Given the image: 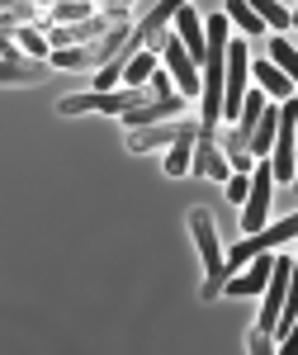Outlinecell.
<instances>
[{"instance_id": "1", "label": "cell", "mask_w": 298, "mask_h": 355, "mask_svg": "<svg viewBox=\"0 0 298 355\" xmlns=\"http://www.w3.org/2000/svg\"><path fill=\"white\" fill-rule=\"evenodd\" d=\"M190 232H194V242H199L204 270H209V279H204L199 294H204V299H218V294H222V279H227V256H222V237H218V227H213V214H209V209H194Z\"/></svg>"}, {"instance_id": "2", "label": "cell", "mask_w": 298, "mask_h": 355, "mask_svg": "<svg viewBox=\"0 0 298 355\" xmlns=\"http://www.w3.org/2000/svg\"><path fill=\"white\" fill-rule=\"evenodd\" d=\"M298 237V214L284 223H274V227H256V232H246L242 242L227 246V275L237 270V266H246L251 256H261V251H279L284 242H294Z\"/></svg>"}, {"instance_id": "3", "label": "cell", "mask_w": 298, "mask_h": 355, "mask_svg": "<svg viewBox=\"0 0 298 355\" xmlns=\"http://www.w3.org/2000/svg\"><path fill=\"white\" fill-rule=\"evenodd\" d=\"M161 67L170 71V81H175V95H185V100H199V90H204V81H199V62L190 57V48L180 43V33L170 28L161 43Z\"/></svg>"}, {"instance_id": "4", "label": "cell", "mask_w": 298, "mask_h": 355, "mask_svg": "<svg viewBox=\"0 0 298 355\" xmlns=\"http://www.w3.org/2000/svg\"><path fill=\"white\" fill-rule=\"evenodd\" d=\"M246 81H251V53H246L242 38H232V43H227V81H222V119H227V123L242 114Z\"/></svg>"}, {"instance_id": "5", "label": "cell", "mask_w": 298, "mask_h": 355, "mask_svg": "<svg viewBox=\"0 0 298 355\" xmlns=\"http://www.w3.org/2000/svg\"><path fill=\"white\" fill-rule=\"evenodd\" d=\"M270 199H274V171H270V162L261 157V162H256V171H251V190H246L242 232H256V227H265V214H270Z\"/></svg>"}, {"instance_id": "6", "label": "cell", "mask_w": 298, "mask_h": 355, "mask_svg": "<svg viewBox=\"0 0 298 355\" xmlns=\"http://www.w3.org/2000/svg\"><path fill=\"white\" fill-rule=\"evenodd\" d=\"M289 266H294V256H279L274 251V266H270V279H265V303H261V318H256V327L270 331L274 336V322H279V308H284V294H289Z\"/></svg>"}, {"instance_id": "7", "label": "cell", "mask_w": 298, "mask_h": 355, "mask_svg": "<svg viewBox=\"0 0 298 355\" xmlns=\"http://www.w3.org/2000/svg\"><path fill=\"white\" fill-rule=\"evenodd\" d=\"M190 171H194V175H209V180H222V185H227V175H232V166H227L222 147H218V128H209V123H199Z\"/></svg>"}, {"instance_id": "8", "label": "cell", "mask_w": 298, "mask_h": 355, "mask_svg": "<svg viewBox=\"0 0 298 355\" xmlns=\"http://www.w3.org/2000/svg\"><path fill=\"white\" fill-rule=\"evenodd\" d=\"M270 266H274V251L251 256L242 275H227V279H222V294H232V299H256V294L265 289V279H270Z\"/></svg>"}, {"instance_id": "9", "label": "cell", "mask_w": 298, "mask_h": 355, "mask_svg": "<svg viewBox=\"0 0 298 355\" xmlns=\"http://www.w3.org/2000/svg\"><path fill=\"white\" fill-rule=\"evenodd\" d=\"M185 5H190V0H157V5H152V15H147L142 28H137V43H147L152 53L161 57V43H166V33H170V19H175Z\"/></svg>"}, {"instance_id": "10", "label": "cell", "mask_w": 298, "mask_h": 355, "mask_svg": "<svg viewBox=\"0 0 298 355\" xmlns=\"http://www.w3.org/2000/svg\"><path fill=\"white\" fill-rule=\"evenodd\" d=\"M190 128V119H161V123H142V128H128V147L133 152H152V147H170L175 137Z\"/></svg>"}, {"instance_id": "11", "label": "cell", "mask_w": 298, "mask_h": 355, "mask_svg": "<svg viewBox=\"0 0 298 355\" xmlns=\"http://www.w3.org/2000/svg\"><path fill=\"white\" fill-rule=\"evenodd\" d=\"M48 62L43 57H0V85H43Z\"/></svg>"}, {"instance_id": "12", "label": "cell", "mask_w": 298, "mask_h": 355, "mask_svg": "<svg viewBox=\"0 0 298 355\" xmlns=\"http://www.w3.org/2000/svg\"><path fill=\"white\" fill-rule=\"evenodd\" d=\"M190 110V100L185 95H170V100H147V105H137V110H123L119 119L128 123V128H142V123H161L170 114H185Z\"/></svg>"}, {"instance_id": "13", "label": "cell", "mask_w": 298, "mask_h": 355, "mask_svg": "<svg viewBox=\"0 0 298 355\" xmlns=\"http://www.w3.org/2000/svg\"><path fill=\"white\" fill-rule=\"evenodd\" d=\"M251 81L261 85L270 100H289V95H294V81H289L274 62H265V57H251Z\"/></svg>"}, {"instance_id": "14", "label": "cell", "mask_w": 298, "mask_h": 355, "mask_svg": "<svg viewBox=\"0 0 298 355\" xmlns=\"http://www.w3.org/2000/svg\"><path fill=\"white\" fill-rule=\"evenodd\" d=\"M194 137H199V119H190V128L170 142L166 152V175H190V162H194Z\"/></svg>"}, {"instance_id": "15", "label": "cell", "mask_w": 298, "mask_h": 355, "mask_svg": "<svg viewBox=\"0 0 298 355\" xmlns=\"http://www.w3.org/2000/svg\"><path fill=\"white\" fill-rule=\"evenodd\" d=\"M222 15H227L232 24L242 28L246 38H261V33H265V24H261V15L251 10V0H227V5H222Z\"/></svg>"}, {"instance_id": "16", "label": "cell", "mask_w": 298, "mask_h": 355, "mask_svg": "<svg viewBox=\"0 0 298 355\" xmlns=\"http://www.w3.org/2000/svg\"><path fill=\"white\" fill-rule=\"evenodd\" d=\"M274 128H279V110H270V105H265L261 123H256V133H251V147H246L256 162H261V157H265V152L274 147Z\"/></svg>"}, {"instance_id": "17", "label": "cell", "mask_w": 298, "mask_h": 355, "mask_svg": "<svg viewBox=\"0 0 298 355\" xmlns=\"http://www.w3.org/2000/svg\"><path fill=\"white\" fill-rule=\"evenodd\" d=\"M270 62L298 85V43H289V38H270Z\"/></svg>"}, {"instance_id": "18", "label": "cell", "mask_w": 298, "mask_h": 355, "mask_svg": "<svg viewBox=\"0 0 298 355\" xmlns=\"http://www.w3.org/2000/svg\"><path fill=\"white\" fill-rule=\"evenodd\" d=\"M251 10L261 15V24L270 28V33H284V28H289V10H284L279 0H251Z\"/></svg>"}, {"instance_id": "19", "label": "cell", "mask_w": 298, "mask_h": 355, "mask_svg": "<svg viewBox=\"0 0 298 355\" xmlns=\"http://www.w3.org/2000/svg\"><path fill=\"white\" fill-rule=\"evenodd\" d=\"M90 15H100L90 0H57L53 5V24H76V19H90Z\"/></svg>"}, {"instance_id": "20", "label": "cell", "mask_w": 298, "mask_h": 355, "mask_svg": "<svg viewBox=\"0 0 298 355\" xmlns=\"http://www.w3.org/2000/svg\"><path fill=\"white\" fill-rule=\"evenodd\" d=\"M157 71V53L147 48V53H133V62L123 67V85H147V76Z\"/></svg>"}, {"instance_id": "21", "label": "cell", "mask_w": 298, "mask_h": 355, "mask_svg": "<svg viewBox=\"0 0 298 355\" xmlns=\"http://www.w3.org/2000/svg\"><path fill=\"white\" fill-rule=\"evenodd\" d=\"M15 38H19V53L24 57H43V62L53 57V43H48L38 28H15Z\"/></svg>"}, {"instance_id": "22", "label": "cell", "mask_w": 298, "mask_h": 355, "mask_svg": "<svg viewBox=\"0 0 298 355\" xmlns=\"http://www.w3.org/2000/svg\"><path fill=\"white\" fill-rule=\"evenodd\" d=\"M246 190H251V175L232 171V175H227V204H246Z\"/></svg>"}, {"instance_id": "23", "label": "cell", "mask_w": 298, "mask_h": 355, "mask_svg": "<svg viewBox=\"0 0 298 355\" xmlns=\"http://www.w3.org/2000/svg\"><path fill=\"white\" fill-rule=\"evenodd\" d=\"M246 351H251V355H261V351L270 355V351H274V336H270V331H261V327H256L251 336H246Z\"/></svg>"}, {"instance_id": "24", "label": "cell", "mask_w": 298, "mask_h": 355, "mask_svg": "<svg viewBox=\"0 0 298 355\" xmlns=\"http://www.w3.org/2000/svg\"><path fill=\"white\" fill-rule=\"evenodd\" d=\"M128 10H133V0H105V5H100V15H105V19H123Z\"/></svg>"}, {"instance_id": "25", "label": "cell", "mask_w": 298, "mask_h": 355, "mask_svg": "<svg viewBox=\"0 0 298 355\" xmlns=\"http://www.w3.org/2000/svg\"><path fill=\"white\" fill-rule=\"evenodd\" d=\"M294 194H298V137H294Z\"/></svg>"}, {"instance_id": "26", "label": "cell", "mask_w": 298, "mask_h": 355, "mask_svg": "<svg viewBox=\"0 0 298 355\" xmlns=\"http://www.w3.org/2000/svg\"><path fill=\"white\" fill-rule=\"evenodd\" d=\"M289 28H298V5H294V10H289Z\"/></svg>"}, {"instance_id": "27", "label": "cell", "mask_w": 298, "mask_h": 355, "mask_svg": "<svg viewBox=\"0 0 298 355\" xmlns=\"http://www.w3.org/2000/svg\"><path fill=\"white\" fill-rule=\"evenodd\" d=\"M43 5H57V0H43Z\"/></svg>"}]
</instances>
